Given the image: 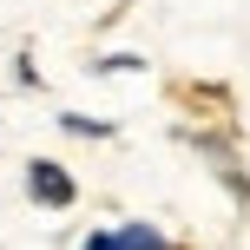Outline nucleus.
<instances>
[{
    "label": "nucleus",
    "instance_id": "nucleus-1",
    "mask_svg": "<svg viewBox=\"0 0 250 250\" xmlns=\"http://www.w3.org/2000/svg\"><path fill=\"white\" fill-rule=\"evenodd\" d=\"M26 191H33L40 204H53V211H66V204L79 198V185H73L53 158H33V165H26Z\"/></svg>",
    "mask_w": 250,
    "mask_h": 250
},
{
    "label": "nucleus",
    "instance_id": "nucleus-2",
    "mask_svg": "<svg viewBox=\"0 0 250 250\" xmlns=\"http://www.w3.org/2000/svg\"><path fill=\"white\" fill-rule=\"evenodd\" d=\"M119 250H171V244H165L151 224H125V230H119Z\"/></svg>",
    "mask_w": 250,
    "mask_h": 250
},
{
    "label": "nucleus",
    "instance_id": "nucleus-3",
    "mask_svg": "<svg viewBox=\"0 0 250 250\" xmlns=\"http://www.w3.org/2000/svg\"><path fill=\"white\" fill-rule=\"evenodd\" d=\"M60 125H66V132H79V138H105V132H112V125H99V119H79V112H66Z\"/></svg>",
    "mask_w": 250,
    "mask_h": 250
},
{
    "label": "nucleus",
    "instance_id": "nucleus-4",
    "mask_svg": "<svg viewBox=\"0 0 250 250\" xmlns=\"http://www.w3.org/2000/svg\"><path fill=\"white\" fill-rule=\"evenodd\" d=\"M79 250H119V230H92V237L79 244Z\"/></svg>",
    "mask_w": 250,
    "mask_h": 250
}]
</instances>
